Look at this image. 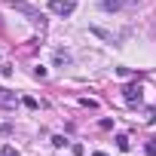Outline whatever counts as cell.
<instances>
[{"instance_id": "cell-13", "label": "cell", "mask_w": 156, "mask_h": 156, "mask_svg": "<svg viewBox=\"0 0 156 156\" xmlns=\"http://www.w3.org/2000/svg\"><path fill=\"white\" fill-rule=\"evenodd\" d=\"M92 156H107V153H101V150H95V153H92Z\"/></svg>"}, {"instance_id": "cell-7", "label": "cell", "mask_w": 156, "mask_h": 156, "mask_svg": "<svg viewBox=\"0 0 156 156\" xmlns=\"http://www.w3.org/2000/svg\"><path fill=\"white\" fill-rule=\"evenodd\" d=\"M116 147H119V150H129V135H119V138H116Z\"/></svg>"}, {"instance_id": "cell-1", "label": "cell", "mask_w": 156, "mask_h": 156, "mask_svg": "<svg viewBox=\"0 0 156 156\" xmlns=\"http://www.w3.org/2000/svg\"><path fill=\"white\" fill-rule=\"evenodd\" d=\"M49 9H52L55 16H73L76 3H73V0H49Z\"/></svg>"}, {"instance_id": "cell-9", "label": "cell", "mask_w": 156, "mask_h": 156, "mask_svg": "<svg viewBox=\"0 0 156 156\" xmlns=\"http://www.w3.org/2000/svg\"><path fill=\"white\" fill-rule=\"evenodd\" d=\"M22 104H25L28 110H37V101H34V98H22Z\"/></svg>"}, {"instance_id": "cell-5", "label": "cell", "mask_w": 156, "mask_h": 156, "mask_svg": "<svg viewBox=\"0 0 156 156\" xmlns=\"http://www.w3.org/2000/svg\"><path fill=\"white\" fill-rule=\"evenodd\" d=\"M101 9H107V12H116V9H119V0H101Z\"/></svg>"}, {"instance_id": "cell-10", "label": "cell", "mask_w": 156, "mask_h": 156, "mask_svg": "<svg viewBox=\"0 0 156 156\" xmlns=\"http://www.w3.org/2000/svg\"><path fill=\"white\" fill-rule=\"evenodd\" d=\"M34 76H37V80H43V76H46V67H40V64H37V67H34Z\"/></svg>"}, {"instance_id": "cell-3", "label": "cell", "mask_w": 156, "mask_h": 156, "mask_svg": "<svg viewBox=\"0 0 156 156\" xmlns=\"http://www.w3.org/2000/svg\"><path fill=\"white\" fill-rule=\"evenodd\" d=\"M126 101H129V104H135V101H141V86H138V83H132V86H126Z\"/></svg>"}, {"instance_id": "cell-12", "label": "cell", "mask_w": 156, "mask_h": 156, "mask_svg": "<svg viewBox=\"0 0 156 156\" xmlns=\"http://www.w3.org/2000/svg\"><path fill=\"white\" fill-rule=\"evenodd\" d=\"M3 156H19V150L16 147H3Z\"/></svg>"}, {"instance_id": "cell-2", "label": "cell", "mask_w": 156, "mask_h": 156, "mask_svg": "<svg viewBox=\"0 0 156 156\" xmlns=\"http://www.w3.org/2000/svg\"><path fill=\"white\" fill-rule=\"evenodd\" d=\"M19 12H25V16H31V22H37L40 28H43V12L40 9H34V6H28V3H12Z\"/></svg>"}, {"instance_id": "cell-11", "label": "cell", "mask_w": 156, "mask_h": 156, "mask_svg": "<svg viewBox=\"0 0 156 156\" xmlns=\"http://www.w3.org/2000/svg\"><path fill=\"white\" fill-rule=\"evenodd\" d=\"M52 144H55V147H64L67 141H64V135H55V138H52Z\"/></svg>"}, {"instance_id": "cell-6", "label": "cell", "mask_w": 156, "mask_h": 156, "mask_svg": "<svg viewBox=\"0 0 156 156\" xmlns=\"http://www.w3.org/2000/svg\"><path fill=\"white\" fill-rule=\"evenodd\" d=\"M89 31H92V34H95V37H101V40H113V37H110V34H107V31H104V28H98V25H92V28H89Z\"/></svg>"}, {"instance_id": "cell-4", "label": "cell", "mask_w": 156, "mask_h": 156, "mask_svg": "<svg viewBox=\"0 0 156 156\" xmlns=\"http://www.w3.org/2000/svg\"><path fill=\"white\" fill-rule=\"evenodd\" d=\"M0 104H3V107H16V95L6 92V89H0Z\"/></svg>"}, {"instance_id": "cell-8", "label": "cell", "mask_w": 156, "mask_h": 156, "mask_svg": "<svg viewBox=\"0 0 156 156\" xmlns=\"http://www.w3.org/2000/svg\"><path fill=\"white\" fill-rule=\"evenodd\" d=\"M55 61H58V64H70V55H64V52H58V55H55Z\"/></svg>"}]
</instances>
